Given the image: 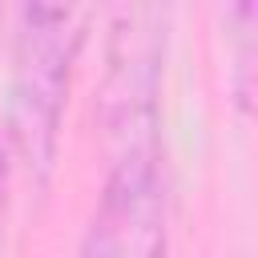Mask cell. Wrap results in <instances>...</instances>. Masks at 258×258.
<instances>
[{"mask_svg":"<svg viewBox=\"0 0 258 258\" xmlns=\"http://www.w3.org/2000/svg\"><path fill=\"white\" fill-rule=\"evenodd\" d=\"M169 48V8L121 4L105 32L97 125L105 157L161 149V77Z\"/></svg>","mask_w":258,"mask_h":258,"instance_id":"7a4b0ae2","label":"cell"},{"mask_svg":"<svg viewBox=\"0 0 258 258\" xmlns=\"http://www.w3.org/2000/svg\"><path fill=\"white\" fill-rule=\"evenodd\" d=\"M169 185L161 149L109 157L77 258H165Z\"/></svg>","mask_w":258,"mask_h":258,"instance_id":"3957f363","label":"cell"},{"mask_svg":"<svg viewBox=\"0 0 258 258\" xmlns=\"http://www.w3.org/2000/svg\"><path fill=\"white\" fill-rule=\"evenodd\" d=\"M254 20L258 8L250 0L230 8V40H234V69H230V93L238 113L246 117L254 105V60H258V40H254Z\"/></svg>","mask_w":258,"mask_h":258,"instance_id":"277c9868","label":"cell"},{"mask_svg":"<svg viewBox=\"0 0 258 258\" xmlns=\"http://www.w3.org/2000/svg\"><path fill=\"white\" fill-rule=\"evenodd\" d=\"M85 44V12L69 4H20L4 81V149L32 194H48L60 153V121Z\"/></svg>","mask_w":258,"mask_h":258,"instance_id":"6da1fadb","label":"cell"},{"mask_svg":"<svg viewBox=\"0 0 258 258\" xmlns=\"http://www.w3.org/2000/svg\"><path fill=\"white\" fill-rule=\"evenodd\" d=\"M8 254V149L0 145V258Z\"/></svg>","mask_w":258,"mask_h":258,"instance_id":"5b68a950","label":"cell"}]
</instances>
